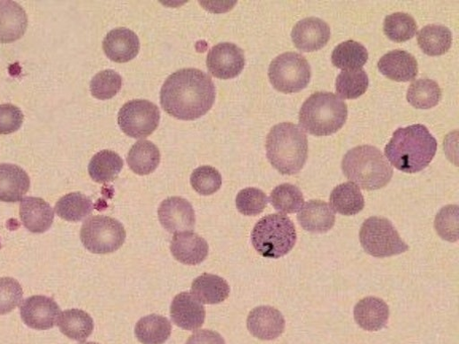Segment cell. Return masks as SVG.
Here are the masks:
<instances>
[{"mask_svg": "<svg viewBox=\"0 0 459 344\" xmlns=\"http://www.w3.org/2000/svg\"><path fill=\"white\" fill-rule=\"evenodd\" d=\"M214 100L213 82L206 73L196 68H184L172 74L160 93L162 108L181 121L201 118L211 109Z\"/></svg>", "mask_w": 459, "mask_h": 344, "instance_id": "6da1fadb", "label": "cell"}, {"mask_svg": "<svg viewBox=\"0 0 459 344\" xmlns=\"http://www.w3.org/2000/svg\"><path fill=\"white\" fill-rule=\"evenodd\" d=\"M438 144L428 129L421 124L400 128L385 148V155L400 172L416 173L431 163Z\"/></svg>", "mask_w": 459, "mask_h": 344, "instance_id": "7a4b0ae2", "label": "cell"}, {"mask_svg": "<svg viewBox=\"0 0 459 344\" xmlns=\"http://www.w3.org/2000/svg\"><path fill=\"white\" fill-rule=\"evenodd\" d=\"M266 148L270 163L283 175L298 173L308 159L307 136L293 124L273 127L268 135Z\"/></svg>", "mask_w": 459, "mask_h": 344, "instance_id": "3957f363", "label": "cell"}, {"mask_svg": "<svg viewBox=\"0 0 459 344\" xmlns=\"http://www.w3.org/2000/svg\"><path fill=\"white\" fill-rule=\"evenodd\" d=\"M348 116L346 102L332 92H318L302 104L299 112V123L310 135L326 137L341 130Z\"/></svg>", "mask_w": 459, "mask_h": 344, "instance_id": "277c9868", "label": "cell"}, {"mask_svg": "<svg viewBox=\"0 0 459 344\" xmlns=\"http://www.w3.org/2000/svg\"><path fill=\"white\" fill-rule=\"evenodd\" d=\"M341 166L344 176L368 191L386 187L394 172L382 153L372 146L357 147L349 151Z\"/></svg>", "mask_w": 459, "mask_h": 344, "instance_id": "5b68a950", "label": "cell"}, {"mask_svg": "<svg viewBox=\"0 0 459 344\" xmlns=\"http://www.w3.org/2000/svg\"><path fill=\"white\" fill-rule=\"evenodd\" d=\"M297 234L294 222L286 215L273 213L261 219L252 233L256 252L266 259L286 256L294 247Z\"/></svg>", "mask_w": 459, "mask_h": 344, "instance_id": "8992f818", "label": "cell"}, {"mask_svg": "<svg viewBox=\"0 0 459 344\" xmlns=\"http://www.w3.org/2000/svg\"><path fill=\"white\" fill-rule=\"evenodd\" d=\"M125 226L118 220L103 215L87 219L80 232L84 247L93 254L105 255L120 250L126 240Z\"/></svg>", "mask_w": 459, "mask_h": 344, "instance_id": "52a82bcc", "label": "cell"}, {"mask_svg": "<svg viewBox=\"0 0 459 344\" xmlns=\"http://www.w3.org/2000/svg\"><path fill=\"white\" fill-rule=\"evenodd\" d=\"M360 242L367 254L379 259L400 255L409 249L392 222L377 216L370 217L363 223Z\"/></svg>", "mask_w": 459, "mask_h": 344, "instance_id": "ba28073f", "label": "cell"}, {"mask_svg": "<svg viewBox=\"0 0 459 344\" xmlns=\"http://www.w3.org/2000/svg\"><path fill=\"white\" fill-rule=\"evenodd\" d=\"M311 76L307 60L296 52L278 56L270 64L269 77L274 88L284 93H294L305 89Z\"/></svg>", "mask_w": 459, "mask_h": 344, "instance_id": "9c48e42d", "label": "cell"}, {"mask_svg": "<svg viewBox=\"0 0 459 344\" xmlns=\"http://www.w3.org/2000/svg\"><path fill=\"white\" fill-rule=\"evenodd\" d=\"M160 110L147 100H133L123 106L118 124L127 136L141 140L152 135L160 124Z\"/></svg>", "mask_w": 459, "mask_h": 344, "instance_id": "30bf717a", "label": "cell"}, {"mask_svg": "<svg viewBox=\"0 0 459 344\" xmlns=\"http://www.w3.org/2000/svg\"><path fill=\"white\" fill-rule=\"evenodd\" d=\"M208 71L216 78L226 80L238 76L246 67L244 51L231 43L213 46L206 58Z\"/></svg>", "mask_w": 459, "mask_h": 344, "instance_id": "8fae6325", "label": "cell"}, {"mask_svg": "<svg viewBox=\"0 0 459 344\" xmlns=\"http://www.w3.org/2000/svg\"><path fill=\"white\" fill-rule=\"evenodd\" d=\"M162 226L170 234L192 232L196 225V214L192 204L180 196L164 200L158 208Z\"/></svg>", "mask_w": 459, "mask_h": 344, "instance_id": "7c38bea8", "label": "cell"}, {"mask_svg": "<svg viewBox=\"0 0 459 344\" xmlns=\"http://www.w3.org/2000/svg\"><path fill=\"white\" fill-rule=\"evenodd\" d=\"M61 310L57 302L46 296L36 295L26 299L20 307L24 323L32 329L49 330L60 318Z\"/></svg>", "mask_w": 459, "mask_h": 344, "instance_id": "4fadbf2b", "label": "cell"}, {"mask_svg": "<svg viewBox=\"0 0 459 344\" xmlns=\"http://www.w3.org/2000/svg\"><path fill=\"white\" fill-rule=\"evenodd\" d=\"M295 47L302 52H313L325 47L331 31L329 26L318 18H308L299 21L292 31Z\"/></svg>", "mask_w": 459, "mask_h": 344, "instance_id": "5bb4252c", "label": "cell"}, {"mask_svg": "<svg viewBox=\"0 0 459 344\" xmlns=\"http://www.w3.org/2000/svg\"><path fill=\"white\" fill-rule=\"evenodd\" d=\"M247 327L254 337L263 340H272L284 332L286 320L277 308L262 306L251 311L247 319Z\"/></svg>", "mask_w": 459, "mask_h": 344, "instance_id": "9a60e30c", "label": "cell"}, {"mask_svg": "<svg viewBox=\"0 0 459 344\" xmlns=\"http://www.w3.org/2000/svg\"><path fill=\"white\" fill-rule=\"evenodd\" d=\"M102 48L112 61L126 63L135 59L141 51L138 36L127 28L111 30L104 38Z\"/></svg>", "mask_w": 459, "mask_h": 344, "instance_id": "2e32d148", "label": "cell"}, {"mask_svg": "<svg viewBox=\"0 0 459 344\" xmlns=\"http://www.w3.org/2000/svg\"><path fill=\"white\" fill-rule=\"evenodd\" d=\"M171 317L180 328L195 331L204 324L205 310L192 293L185 292L173 299L171 305Z\"/></svg>", "mask_w": 459, "mask_h": 344, "instance_id": "e0dca14e", "label": "cell"}, {"mask_svg": "<svg viewBox=\"0 0 459 344\" xmlns=\"http://www.w3.org/2000/svg\"><path fill=\"white\" fill-rule=\"evenodd\" d=\"M20 213L23 225L32 234L41 235L48 232L54 221L52 207L40 197L23 198Z\"/></svg>", "mask_w": 459, "mask_h": 344, "instance_id": "ac0fdd59", "label": "cell"}, {"mask_svg": "<svg viewBox=\"0 0 459 344\" xmlns=\"http://www.w3.org/2000/svg\"><path fill=\"white\" fill-rule=\"evenodd\" d=\"M28 26V15L19 4L0 0V43L12 44L20 40Z\"/></svg>", "mask_w": 459, "mask_h": 344, "instance_id": "d6986e66", "label": "cell"}, {"mask_svg": "<svg viewBox=\"0 0 459 344\" xmlns=\"http://www.w3.org/2000/svg\"><path fill=\"white\" fill-rule=\"evenodd\" d=\"M171 252L173 258L180 263L196 266L207 258L209 247L206 241L199 236L186 232L174 235Z\"/></svg>", "mask_w": 459, "mask_h": 344, "instance_id": "ffe728a7", "label": "cell"}, {"mask_svg": "<svg viewBox=\"0 0 459 344\" xmlns=\"http://www.w3.org/2000/svg\"><path fill=\"white\" fill-rule=\"evenodd\" d=\"M30 178L21 167L11 164H0V201L17 203L30 189Z\"/></svg>", "mask_w": 459, "mask_h": 344, "instance_id": "44dd1931", "label": "cell"}, {"mask_svg": "<svg viewBox=\"0 0 459 344\" xmlns=\"http://www.w3.org/2000/svg\"><path fill=\"white\" fill-rule=\"evenodd\" d=\"M297 220L306 232L326 234L334 227L335 215L327 203L310 200L302 207Z\"/></svg>", "mask_w": 459, "mask_h": 344, "instance_id": "7402d4cb", "label": "cell"}, {"mask_svg": "<svg viewBox=\"0 0 459 344\" xmlns=\"http://www.w3.org/2000/svg\"><path fill=\"white\" fill-rule=\"evenodd\" d=\"M379 70L397 82H409L418 74L415 58L407 52L396 50L385 54L378 62Z\"/></svg>", "mask_w": 459, "mask_h": 344, "instance_id": "603a6c76", "label": "cell"}, {"mask_svg": "<svg viewBox=\"0 0 459 344\" xmlns=\"http://www.w3.org/2000/svg\"><path fill=\"white\" fill-rule=\"evenodd\" d=\"M354 316L361 328L369 332H377L388 324L390 308L382 299L367 297L357 304Z\"/></svg>", "mask_w": 459, "mask_h": 344, "instance_id": "cb8c5ba5", "label": "cell"}, {"mask_svg": "<svg viewBox=\"0 0 459 344\" xmlns=\"http://www.w3.org/2000/svg\"><path fill=\"white\" fill-rule=\"evenodd\" d=\"M192 295L200 302L214 305L223 302L230 295V286L221 277L203 274L196 278L191 286Z\"/></svg>", "mask_w": 459, "mask_h": 344, "instance_id": "d4e9b609", "label": "cell"}, {"mask_svg": "<svg viewBox=\"0 0 459 344\" xmlns=\"http://www.w3.org/2000/svg\"><path fill=\"white\" fill-rule=\"evenodd\" d=\"M329 200L335 212L346 216L356 215L365 208V197L359 187L353 182L335 187Z\"/></svg>", "mask_w": 459, "mask_h": 344, "instance_id": "484cf974", "label": "cell"}, {"mask_svg": "<svg viewBox=\"0 0 459 344\" xmlns=\"http://www.w3.org/2000/svg\"><path fill=\"white\" fill-rule=\"evenodd\" d=\"M124 164V160L118 154L103 150L92 158L88 165V172L93 181L105 184L117 179Z\"/></svg>", "mask_w": 459, "mask_h": 344, "instance_id": "4316f807", "label": "cell"}, {"mask_svg": "<svg viewBox=\"0 0 459 344\" xmlns=\"http://www.w3.org/2000/svg\"><path fill=\"white\" fill-rule=\"evenodd\" d=\"M160 160L158 148L151 141L141 140L131 148L127 162L134 173L145 176L157 169Z\"/></svg>", "mask_w": 459, "mask_h": 344, "instance_id": "83f0119b", "label": "cell"}, {"mask_svg": "<svg viewBox=\"0 0 459 344\" xmlns=\"http://www.w3.org/2000/svg\"><path fill=\"white\" fill-rule=\"evenodd\" d=\"M57 324L60 332L71 340H85L94 328L91 316L84 310L72 308L61 312Z\"/></svg>", "mask_w": 459, "mask_h": 344, "instance_id": "f1b7e54d", "label": "cell"}, {"mask_svg": "<svg viewBox=\"0 0 459 344\" xmlns=\"http://www.w3.org/2000/svg\"><path fill=\"white\" fill-rule=\"evenodd\" d=\"M172 324L160 315H149L136 324L135 334L143 344H164L172 334Z\"/></svg>", "mask_w": 459, "mask_h": 344, "instance_id": "f546056e", "label": "cell"}, {"mask_svg": "<svg viewBox=\"0 0 459 344\" xmlns=\"http://www.w3.org/2000/svg\"><path fill=\"white\" fill-rule=\"evenodd\" d=\"M420 49L429 56H441L448 52L452 44L450 30L439 25H429L418 34Z\"/></svg>", "mask_w": 459, "mask_h": 344, "instance_id": "4dcf8cb0", "label": "cell"}, {"mask_svg": "<svg viewBox=\"0 0 459 344\" xmlns=\"http://www.w3.org/2000/svg\"><path fill=\"white\" fill-rule=\"evenodd\" d=\"M367 49L356 41L343 42L332 53L333 65L342 70L360 69L368 61Z\"/></svg>", "mask_w": 459, "mask_h": 344, "instance_id": "1f68e13d", "label": "cell"}, {"mask_svg": "<svg viewBox=\"0 0 459 344\" xmlns=\"http://www.w3.org/2000/svg\"><path fill=\"white\" fill-rule=\"evenodd\" d=\"M93 210L92 200L80 192L65 195L55 205L57 215L71 222L83 220L92 213Z\"/></svg>", "mask_w": 459, "mask_h": 344, "instance_id": "d6a6232c", "label": "cell"}, {"mask_svg": "<svg viewBox=\"0 0 459 344\" xmlns=\"http://www.w3.org/2000/svg\"><path fill=\"white\" fill-rule=\"evenodd\" d=\"M442 97L439 85L433 80L421 78L407 90V99L416 108L428 109L438 105Z\"/></svg>", "mask_w": 459, "mask_h": 344, "instance_id": "836d02e7", "label": "cell"}, {"mask_svg": "<svg viewBox=\"0 0 459 344\" xmlns=\"http://www.w3.org/2000/svg\"><path fill=\"white\" fill-rule=\"evenodd\" d=\"M369 86V77L365 69L342 70L335 80V91L342 98L358 99Z\"/></svg>", "mask_w": 459, "mask_h": 344, "instance_id": "e575fe53", "label": "cell"}, {"mask_svg": "<svg viewBox=\"0 0 459 344\" xmlns=\"http://www.w3.org/2000/svg\"><path fill=\"white\" fill-rule=\"evenodd\" d=\"M383 30L390 40L404 43L414 38L417 33V25L410 15L399 12L386 17Z\"/></svg>", "mask_w": 459, "mask_h": 344, "instance_id": "d590c367", "label": "cell"}, {"mask_svg": "<svg viewBox=\"0 0 459 344\" xmlns=\"http://www.w3.org/2000/svg\"><path fill=\"white\" fill-rule=\"evenodd\" d=\"M270 201L277 211L294 213L302 207L304 197L296 186L285 183L278 186L271 192Z\"/></svg>", "mask_w": 459, "mask_h": 344, "instance_id": "8d00e7d4", "label": "cell"}, {"mask_svg": "<svg viewBox=\"0 0 459 344\" xmlns=\"http://www.w3.org/2000/svg\"><path fill=\"white\" fill-rule=\"evenodd\" d=\"M122 86V76L114 70L107 69L93 76L90 84V90L94 98L104 100L117 95Z\"/></svg>", "mask_w": 459, "mask_h": 344, "instance_id": "74e56055", "label": "cell"}, {"mask_svg": "<svg viewBox=\"0 0 459 344\" xmlns=\"http://www.w3.org/2000/svg\"><path fill=\"white\" fill-rule=\"evenodd\" d=\"M438 236L444 241L455 243L458 240L459 211L457 205H447L440 209L434 220Z\"/></svg>", "mask_w": 459, "mask_h": 344, "instance_id": "f35d334b", "label": "cell"}, {"mask_svg": "<svg viewBox=\"0 0 459 344\" xmlns=\"http://www.w3.org/2000/svg\"><path fill=\"white\" fill-rule=\"evenodd\" d=\"M190 183L197 194L210 196L221 188V176L213 167L201 166L192 172Z\"/></svg>", "mask_w": 459, "mask_h": 344, "instance_id": "ab89813d", "label": "cell"}, {"mask_svg": "<svg viewBox=\"0 0 459 344\" xmlns=\"http://www.w3.org/2000/svg\"><path fill=\"white\" fill-rule=\"evenodd\" d=\"M268 203L267 195L262 190L255 188L241 190L237 197L238 211L247 216L261 214L267 207Z\"/></svg>", "mask_w": 459, "mask_h": 344, "instance_id": "60d3db41", "label": "cell"}, {"mask_svg": "<svg viewBox=\"0 0 459 344\" xmlns=\"http://www.w3.org/2000/svg\"><path fill=\"white\" fill-rule=\"evenodd\" d=\"M23 295V288L16 279L0 278V316L7 315L18 308Z\"/></svg>", "mask_w": 459, "mask_h": 344, "instance_id": "b9f144b4", "label": "cell"}, {"mask_svg": "<svg viewBox=\"0 0 459 344\" xmlns=\"http://www.w3.org/2000/svg\"><path fill=\"white\" fill-rule=\"evenodd\" d=\"M24 114L13 104L0 105V135L17 132L23 125Z\"/></svg>", "mask_w": 459, "mask_h": 344, "instance_id": "7bdbcfd3", "label": "cell"}, {"mask_svg": "<svg viewBox=\"0 0 459 344\" xmlns=\"http://www.w3.org/2000/svg\"><path fill=\"white\" fill-rule=\"evenodd\" d=\"M186 344H225V340L219 332L206 329L193 333Z\"/></svg>", "mask_w": 459, "mask_h": 344, "instance_id": "ee69618b", "label": "cell"}, {"mask_svg": "<svg viewBox=\"0 0 459 344\" xmlns=\"http://www.w3.org/2000/svg\"><path fill=\"white\" fill-rule=\"evenodd\" d=\"M80 344H99V343L93 342V341H89V342H83V343H80Z\"/></svg>", "mask_w": 459, "mask_h": 344, "instance_id": "f6af8a7d", "label": "cell"}]
</instances>
